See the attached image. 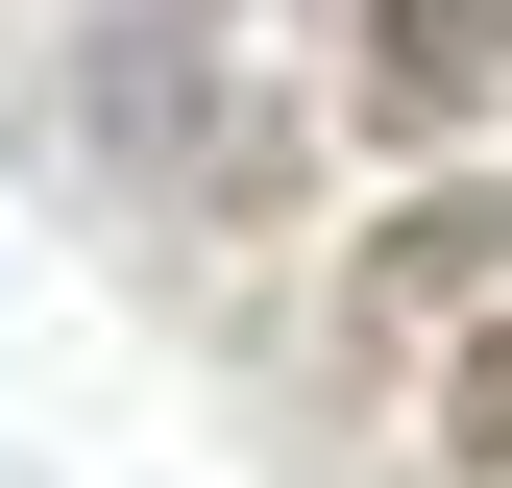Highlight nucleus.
I'll list each match as a JSON object with an SVG mask.
<instances>
[{"mask_svg":"<svg viewBox=\"0 0 512 488\" xmlns=\"http://www.w3.org/2000/svg\"><path fill=\"white\" fill-rule=\"evenodd\" d=\"M366 122H391V147H464V122L512 98V0H366Z\"/></svg>","mask_w":512,"mask_h":488,"instance_id":"1","label":"nucleus"},{"mask_svg":"<svg viewBox=\"0 0 512 488\" xmlns=\"http://www.w3.org/2000/svg\"><path fill=\"white\" fill-rule=\"evenodd\" d=\"M488 244H512V196H415L391 244H366V293H488Z\"/></svg>","mask_w":512,"mask_h":488,"instance_id":"2","label":"nucleus"},{"mask_svg":"<svg viewBox=\"0 0 512 488\" xmlns=\"http://www.w3.org/2000/svg\"><path fill=\"white\" fill-rule=\"evenodd\" d=\"M439 440H464V464H512V318L464 342V391H439Z\"/></svg>","mask_w":512,"mask_h":488,"instance_id":"3","label":"nucleus"}]
</instances>
